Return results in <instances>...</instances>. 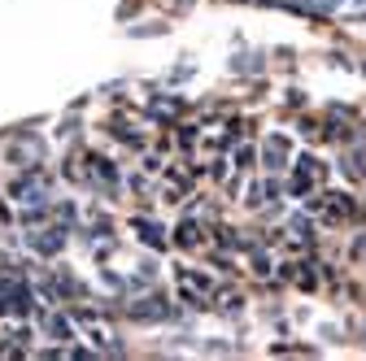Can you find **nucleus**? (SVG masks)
<instances>
[{"instance_id": "1", "label": "nucleus", "mask_w": 366, "mask_h": 361, "mask_svg": "<svg viewBox=\"0 0 366 361\" xmlns=\"http://www.w3.org/2000/svg\"><path fill=\"white\" fill-rule=\"evenodd\" d=\"M0 313H31V296H26V283L0 274Z\"/></svg>"}, {"instance_id": "4", "label": "nucleus", "mask_w": 366, "mask_h": 361, "mask_svg": "<svg viewBox=\"0 0 366 361\" xmlns=\"http://www.w3.org/2000/svg\"><path fill=\"white\" fill-rule=\"evenodd\" d=\"M135 231H140V235H144V240H148V244H161V231H157V227H148V222H144V218H140V222H135Z\"/></svg>"}, {"instance_id": "2", "label": "nucleus", "mask_w": 366, "mask_h": 361, "mask_svg": "<svg viewBox=\"0 0 366 361\" xmlns=\"http://www.w3.org/2000/svg\"><path fill=\"white\" fill-rule=\"evenodd\" d=\"M314 178H318V161H301V165H296V187L292 192H309V187H314Z\"/></svg>"}, {"instance_id": "3", "label": "nucleus", "mask_w": 366, "mask_h": 361, "mask_svg": "<svg viewBox=\"0 0 366 361\" xmlns=\"http://www.w3.org/2000/svg\"><path fill=\"white\" fill-rule=\"evenodd\" d=\"M283 152H288V144H283V140H270V148H266V161H270V165H283Z\"/></svg>"}]
</instances>
